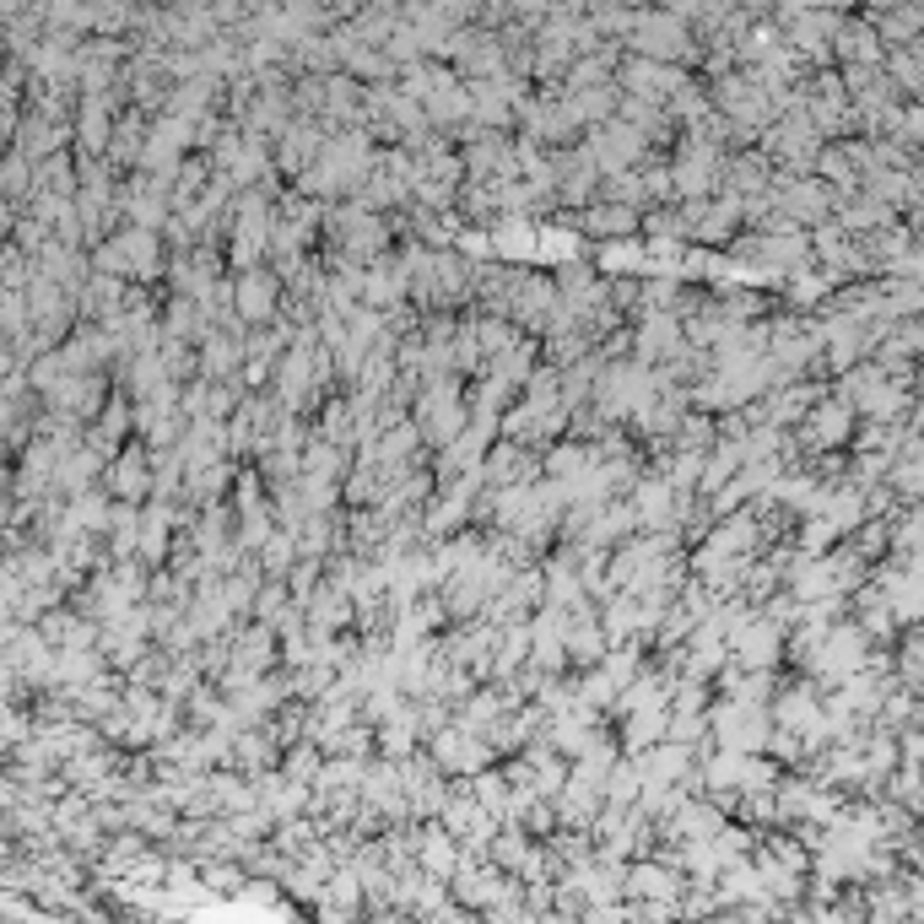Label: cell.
I'll return each mask as SVG.
<instances>
[{
	"instance_id": "obj_3",
	"label": "cell",
	"mask_w": 924,
	"mask_h": 924,
	"mask_svg": "<svg viewBox=\"0 0 924 924\" xmlns=\"http://www.w3.org/2000/svg\"><path fill=\"white\" fill-rule=\"evenodd\" d=\"M141 487H146V465H141V454H136V460L125 454V460L114 465V492H125V498H141Z\"/></svg>"
},
{
	"instance_id": "obj_1",
	"label": "cell",
	"mask_w": 924,
	"mask_h": 924,
	"mask_svg": "<svg viewBox=\"0 0 924 924\" xmlns=\"http://www.w3.org/2000/svg\"><path fill=\"white\" fill-rule=\"evenodd\" d=\"M238 298H244V314L249 319H271V303H276V287H271V276H244L238 281Z\"/></svg>"
},
{
	"instance_id": "obj_2",
	"label": "cell",
	"mask_w": 924,
	"mask_h": 924,
	"mask_svg": "<svg viewBox=\"0 0 924 924\" xmlns=\"http://www.w3.org/2000/svg\"><path fill=\"white\" fill-rule=\"evenodd\" d=\"M417 849H422V865L427 870H438V876H449V870H454V843H449V833H438V827H433V833H422Z\"/></svg>"
}]
</instances>
